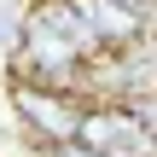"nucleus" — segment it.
<instances>
[{"mask_svg": "<svg viewBox=\"0 0 157 157\" xmlns=\"http://www.w3.org/2000/svg\"><path fill=\"white\" fill-rule=\"evenodd\" d=\"M82 93H70V87H41V82H12V111H17V122L41 140V146H64V140H76V122H82Z\"/></svg>", "mask_w": 157, "mask_h": 157, "instance_id": "obj_1", "label": "nucleus"}, {"mask_svg": "<svg viewBox=\"0 0 157 157\" xmlns=\"http://www.w3.org/2000/svg\"><path fill=\"white\" fill-rule=\"evenodd\" d=\"M117 6H128V12H134L140 23H151V0H117Z\"/></svg>", "mask_w": 157, "mask_h": 157, "instance_id": "obj_3", "label": "nucleus"}, {"mask_svg": "<svg viewBox=\"0 0 157 157\" xmlns=\"http://www.w3.org/2000/svg\"><path fill=\"white\" fill-rule=\"evenodd\" d=\"M76 12H82V23L93 29V41L105 47V52H122L128 41H140V35H151V23H140L128 6H117V0H70Z\"/></svg>", "mask_w": 157, "mask_h": 157, "instance_id": "obj_2", "label": "nucleus"}]
</instances>
